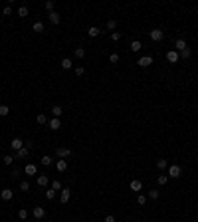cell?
Masks as SVG:
<instances>
[{"instance_id": "cell-1", "label": "cell", "mask_w": 198, "mask_h": 222, "mask_svg": "<svg viewBox=\"0 0 198 222\" xmlns=\"http://www.w3.org/2000/svg\"><path fill=\"white\" fill-rule=\"evenodd\" d=\"M182 175V169L178 165H168V178H180Z\"/></svg>"}, {"instance_id": "cell-2", "label": "cell", "mask_w": 198, "mask_h": 222, "mask_svg": "<svg viewBox=\"0 0 198 222\" xmlns=\"http://www.w3.org/2000/svg\"><path fill=\"white\" fill-rule=\"evenodd\" d=\"M149 36H151L153 42H160L164 38V34H163V30H160V28H153L151 32H149Z\"/></svg>"}, {"instance_id": "cell-3", "label": "cell", "mask_w": 198, "mask_h": 222, "mask_svg": "<svg viewBox=\"0 0 198 222\" xmlns=\"http://www.w3.org/2000/svg\"><path fill=\"white\" fill-rule=\"evenodd\" d=\"M56 157H60V159H67V157H71V149H67V147H58V149H56Z\"/></svg>"}, {"instance_id": "cell-4", "label": "cell", "mask_w": 198, "mask_h": 222, "mask_svg": "<svg viewBox=\"0 0 198 222\" xmlns=\"http://www.w3.org/2000/svg\"><path fill=\"white\" fill-rule=\"evenodd\" d=\"M32 216H34L36 220H42L46 216V210H44V206H34L32 208Z\"/></svg>"}, {"instance_id": "cell-5", "label": "cell", "mask_w": 198, "mask_h": 222, "mask_svg": "<svg viewBox=\"0 0 198 222\" xmlns=\"http://www.w3.org/2000/svg\"><path fill=\"white\" fill-rule=\"evenodd\" d=\"M24 172L28 177H36V175H38V167H36L34 163H28V165L24 167Z\"/></svg>"}, {"instance_id": "cell-6", "label": "cell", "mask_w": 198, "mask_h": 222, "mask_svg": "<svg viewBox=\"0 0 198 222\" xmlns=\"http://www.w3.org/2000/svg\"><path fill=\"white\" fill-rule=\"evenodd\" d=\"M178 59H180V56H178V52H176V50L167 52V62H168V64H176Z\"/></svg>"}, {"instance_id": "cell-7", "label": "cell", "mask_w": 198, "mask_h": 222, "mask_svg": "<svg viewBox=\"0 0 198 222\" xmlns=\"http://www.w3.org/2000/svg\"><path fill=\"white\" fill-rule=\"evenodd\" d=\"M10 147H12V151H20L24 147V141L20 139V137H14L12 141H10Z\"/></svg>"}, {"instance_id": "cell-8", "label": "cell", "mask_w": 198, "mask_h": 222, "mask_svg": "<svg viewBox=\"0 0 198 222\" xmlns=\"http://www.w3.org/2000/svg\"><path fill=\"white\" fill-rule=\"evenodd\" d=\"M139 66H141V68H149V66H151V64H153V56H141V58H139Z\"/></svg>"}, {"instance_id": "cell-9", "label": "cell", "mask_w": 198, "mask_h": 222, "mask_svg": "<svg viewBox=\"0 0 198 222\" xmlns=\"http://www.w3.org/2000/svg\"><path fill=\"white\" fill-rule=\"evenodd\" d=\"M48 127H50L52 131H58V129L62 127V121H60V119H58V117H52L50 121H48Z\"/></svg>"}, {"instance_id": "cell-10", "label": "cell", "mask_w": 198, "mask_h": 222, "mask_svg": "<svg viewBox=\"0 0 198 222\" xmlns=\"http://www.w3.org/2000/svg\"><path fill=\"white\" fill-rule=\"evenodd\" d=\"M48 20H50L53 26H58V24L62 22V16L58 14V12H48Z\"/></svg>"}, {"instance_id": "cell-11", "label": "cell", "mask_w": 198, "mask_h": 222, "mask_svg": "<svg viewBox=\"0 0 198 222\" xmlns=\"http://www.w3.org/2000/svg\"><path fill=\"white\" fill-rule=\"evenodd\" d=\"M69 198H71V191H69V188H62V194H60V202H62V204H66Z\"/></svg>"}, {"instance_id": "cell-12", "label": "cell", "mask_w": 198, "mask_h": 222, "mask_svg": "<svg viewBox=\"0 0 198 222\" xmlns=\"http://www.w3.org/2000/svg\"><path fill=\"white\" fill-rule=\"evenodd\" d=\"M48 182H50V177L48 175H38V178H36V185L38 187H48Z\"/></svg>"}, {"instance_id": "cell-13", "label": "cell", "mask_w": 198, "mask_h": 222, "mask_svg": "<svg viewBox=\"0 0 198 222\" xmlns=\"http://www.w3.org/2000/svg\"><path fill=\"white\" fill-rule=\"evenodd\" d=\"M174 48H176V52L186 50V48H188V46H186V40H184V38H178V40L174 42Z\"/></svg>"}, {"instance_id": "cell-14", "label": "cell", "mask_w": 198, "mask_h": 222, "mask_svg": "<svg viewBox=\"0 0 198 222\" xmlns=\"http://www.w3.org/2000/svg\"><path fill=\"white\" fill-rule=\"evenodd\" d=\"M30 155V149L28 147H22L20 151H16V155H14V159H26V157Z\"/></svg>"}, {"instance_id": "cell-15", "label": "cell", "mask_w": 198, "mask_h": 222, "mask_svg": "<svg viewBox=\"0 0 198 222\" xmlns=\"http://www.w3.org/2000/svg\"><path fill=\"white\" fill-rule=\"evenodd\" d=\"M0 198H2V200H12V198H14V191H10V188H4V191L0 192Z\"/></svg>"}, {"instance_id": "cell-16", "label": "cell", "mask_w": 198, "mask_h": 222, "mask_svg": "<svg viewBox=\"0 0 198 222\" xmlns=\"http://www.w3.org/2000/svg\"><path fill=\"white\" fill-rule=\"evenodd\" d=\"M56 169L60 171V172H63V171H67V159H60L56 163Z\"/></svg>"}, {"instance_id": "cell-17", "label": "cell", "mask_w": 198, "mask_h": 222, "mask_svg": "<svg viewBox=\"0 0 198 222\" xmlns=\"http://www.w3.org/2000/svg\"><path fill=\"white\" fill-rule=\"evenodd\" d=\"M32 30H34L36 34H42V32H44V22L36 20V22H34V26H32Z\"/></svg>"}, {"instance_id": "cell-18", "label": "cell", "mask_w": 198, "mask_h": 222, "mask_svg": "<svg viewBox=\"0 0 198 222\" xmlns=\"http://www.w3.org/2000/svg\"><path fill=\"white\" fill-rule=\"evenodd\" d=\"M52 115L60 119V117L63 115V109H62V105H53V107H52Z\"/></svg>"}, {"instance_id": "cell-19", "label": "cell", "mask_w": 198, "mask_h": 222, "mask_svg": "<svg viewBox=\"0 0 198 222\" xmlns=\"http://www.w3.org/2000/svg\"><path fill=\"white\" fill-rule=\"evenodd\" d=\"M141 188H143V182L141 181H137V178H135V181H131V191L133 192H139Z\"/></svg>"}, {"instance_id": "cell-20", "label": "cell", "mask_w": 198, "mask_h": 222, "mask_svg": "<svg viewBox=\"0 0 198 222\" xmlns=\"http://www.w3.org/2000/svg\"><path fill=\"white\" fill-rule=\"evenodd\" d=\"M60 66H62L63 69H71V68H73V62H71V59H69V58H63Z\"/></svg>"}, {"instance_id": "cell-21", "label": "cell", "mask_w": 198, "mask_h": 222, "mask_svg": "<svg viewBox=\"0 0 198 222\" xmlns=\"http://www.w3.org/2000/svg\"><path fill=\"white\" fill-rule=\"evenodd\" d=\"M157 169H160V171L168 169V161L167 159H157Z\"/></svg>"}, {"instance_id": "cell-22", "label": "cell", "mask_w": 198, "mask_h": 222, "mask_svg": "<svg viewBox=\"0 0 198 222\" xmlns=\"http://www.w3.org/2000/svg\"><path fill=\"white\" fill-rule=\"evenodd\" d=\"M73 56H76L77 59H83V56H85V48H76V50H73Z\"/></svg>"}, {"instance_id": "cell-23", "label": "cell", "mask_w": 198, "mask_h": 222, "mask_svg": "<svg viewBox=\"0 0 198 222\" xmlns=\"http://www.w3.org/2000/svg\"><path fill=\"white\" fill-rule=\"evenodd\" d=\"M141 48H143V44L139 40H133L131 42V52H141Z\"/></svg>"}, {"instance_id": "cell-24", "label": "cell", "mask_w": 198, "mask_h": 222, "mask_svg": "<svg viewBox=\"0 0 198 222\" xmlns=\"http://www.w3.org/2000/svg\"><path fill=\"white\" fill-rule=\"evenodd\" d=\"M87 34H89V36H91V38H97V36L101 34V30L97 28V26H91V28H89V30H87Z\"/></svg>"}, {"instance_id": "cell-25", "label": "cell", "mask_w": 198, "mask_h": 222, "mask_svg": "<svg viewBox=\"0 0 198 222\" xmlns=\"http://www.w3.org/2000/svg\"><path fill=\"white\" fill-rule=\"evenodd\" d=\"M178 56H180V59H188V58L192 56V50H190V48H186V50L178 52Z\"/></svg>"}, {"instance_id": "cell-26", "label": "cell", "mask_w": 198, "mask_h": 222, "mask_svg": "<svg viewBox=\"0 0 198 222\" xmlns=\"http://www.w3.org/2000/svg\"><path fill=\"white\" fill-rule=\"evenodd\" d=\"M28 12H30V10H28V6H24V4L18 8V16H20V18H26V16H28Z\"/></svg>"}, {"instance_id": "cell-27", "label": "cell", "mask_w": 198, "mask_h": 222, "mask_svg": "<svg viewBox=\"0 0 198 222\" xmlns=\"http://www.w3.org/2000/svg\"><path fill=\"white\" fill-rule=\"evenodd\" d=\"M36 121H38V125H46V123H48V117L44 115V113H38V117H36Z\"/></svg>"}, {"instance_id": "cell-28", "label": "cell", "mask_w": 198, "mask_h": 222, "mask_svg": "<svg viewBox=\"0 0 198 222\" xmlns=\"http://www.w3.org/2000/svg\"><path fill=\"white\" fill-rule=\"evenodd\" d=\"M117 28V20H113V18H109V20H107V30H111V32H113Z\"/></svg>"}, {"instance_id": "cell-29", "label": "cell", "mask_w": 198, "mask_h": 222, "mask_svg": "<svg viewBox=\"0 0 198 222\" xmlns=\"http://www.w3.org/2000/svg\"><path fill=\"white\" fill-rule=\"evenodd\" d=\"M40 163L44 165V167H50V165H52V157H50V155H44V157H42V161H40Z\"/></svg>"}, {"instance_id": "cell-30", "label": "cell", "mask_w": 198, "mask_h": 222, "mask_svg": "<svg viewBox=\"0 0 198 222\" xmlns=\"http://www.w3.org/2000/svg\"><path fill=\"white\" fill-rule=\"evenodd\" d=\"M157 182H159L160 187H164V185H167V182H168V175H160V177L157 178Z\"/></svg>"}, {"instance_id": "cell-31", "label": "cell", "mask_w": 198, "mask_h": 222, "mask_svg": "<svg viewBox=\"0 0 198 222\" xmlns=\"http://www.w3.org/2000/svg\"><path fill=\"white\" fill-rule=\"evenodd\" d=\"M4 165H6V167H10V165H12L14 163V155H4Z\"/></svg>"}, {"instance_id": "cell-32", "label": "cell", "mask_w": 198, "mask_h": 222, "mask_svg": "<svg viewBox=\"0 0 198 222\" xmlns=\"http://www.w3.org/2000/svg\"><path fill=\"white\" fill-rule=\"evenodd\" d=\"M44 6H46L48 12H53V6H56V2H53V0H46V4H44Z\"/></svg>"}, {"instance_id": "cell-33", "label": "cell", "mask_w": 198, "mask_h": 222, "mask_svg": "<svg viewBox=\"0 0 198 222\" xmlns=\"http://www.w3.org/2000/svg\"><path fill=\"white\" fill-rule=\"evenodd\" d=\"M20 191L28 192V191H30V182H28V181H20Z\"/></svg>"}, {"instance_id": "cell-34", "label": "cell", "mask_w": 198, "mask_h": 222, "mask_svg": "<svg viewBox=\"0 0 198 222\" xmlns=\"http://www.w3.org/2000/svg\"><path fill=\"white\" fill-rule=\"evenodd\" d=\"M10 113V107L8 105H0V117H6Z\"/></svg>"}, {"instance_id": "cell-35", "label": "cell", "mask_w": 198, "mask_h": 222, "mask_svg": "<svg viewBox=\"0 0 198 222\" xmlns=\"http://www.w3.org/2000/svg\"><path fill=\"white\" fill-rule=\"evenodd\" d=\"M18 218H20V220H26V218H28V210H26V208H20V210H18Z\"/></svg>"}, {"instance_id": "cell-36", "label": "cell", "mask_w": 198, "mask_h": 222, "mask_svg": "<svg viewBox=\"0 0 198 222\" xmlns=\"http://www.w3.org/2000/svg\"><path fill=\"white\" fill-rule=\"evenodd\" d=\"M159 196H160L159 191H154V188H153V191H149V198H151V200H157Z\"/></svg>"}, {"instance_id": "cell-37", "label": "cell", "mask_w": 198, "mask_h": 222, "mask_svg": "<svg viewBox=\"0 0 198 222\" xmlns=\"http://www.w3.org/2000/svg\"><path fill=\"white\" fill-rule=\"evenodd\" d=\"M137 204H139V206L147 204V196H145V194H139V196H137Z\"/></svg>"}, {"instance_id": "cell-38", "label": "cell", "mask_w": 198, "mask_h": 222, "mask_svg": "<svg viewBox=\"0 0 198 222\" xmlns=\"http://www.w3.org/2000/svg\"><path fill=\"white\" fill-rule=\"evenodd\" d=\"M52 191H62V182L58 181V178H56V181H52Z\"/></svg>"}, {"instance_id": "cell-39", "label": "cell", "mask_w": 198, "mask_h": 222, "mask_svg": "<svg viewBox=\"0 0 198 222\" xmlns=\"http://www.w3.org/2000/svg\"><path fill=\"white\" fill-rule=\"evenodd\" d=\"M46 198L48 200H53V198H56V191H52V188H50V191H46Z\"/></svg>"}, {"instance_id": "cell-40", "label": "cell", "mask_w": 198, "mask_h": 222, "mask_svg": "<svg viewBox=\"0 0 198 222\" xmlns=\"http://www.w3.org/2000/svg\"><path fill=\"white\" fill-rule=\"evenodd\" d=\"M111 40H113V42H119V40H121V32H111Z\"/></svg>"}, {"instance_id": "cell-41", "label": "cell", "mask_w": 198, "mask_h": 222, "mask_svg": "<svg viewBox=\"0 0 198 222\" xmlns=\"http://www.w3.org/2000/svg\"><path fill=\"white\" fill-rule=\"evenodd\" d=\"M109 62H111V64H117V62H119V54H111V56H109Z\"/></svg>"}, {"instance_id": "cell-42", "label": "cell", "mask_w": 198, "mask_h": 222, "mask_svg": "<svg viewBox=\"0 0 198 222\" xmlns=\"http://www.w3.org/2000/svg\"><path fill=\"white\" fill-rule=\"evenodd\" d=\"M2 14H4V16H10V14H12V6H10V4H8V6H4Z\"/></svg>"}, {"instance_id": "cell-43", "label": "cell", "mask_w": 198, "mask_h": 222, "mask_svg": "<svg viewBox=\"0 0 198 222\" xmlns=\"http://www.w3.org/2000/svg\"><path fill=\"white\" fill-rule=\"evenodd\" d=\"M83 73H85V68L83 66H77L76 68V75H83Z\"/></svg>"}, {"instance_id": "cell-44", "label": "cell", "mask_w": 198, "mask_h": 222, "mask_svg": "<svg viewBox=\"0 0 198 222\" xmlns=\"http://www.w3.org/2000/svg\"><path fill=\"white\" fill-rule=\"evenodd\" d=\"M10 177H12V178H18V177H20V171H18V169H12V172H10Z\"/></svg>"}, {"instance_id": "cell-45", "label": "cell", "mask_w": 198, "mask_h": 222, "mask_svg": "<svg viewBox=\"0 0 198 222\" xmlns=\"http://www.w3.org/2000/svg\"><path fill=\"white\" fill-rule=\"evenodd\" d=\"M24 147H28V149L32 151V147H34V143H32V141H24Z\"/></svg>"}, {"instance_id": "cell-46", "label": "cell", "mask_w": 198, "mask_h": 222, "mask_svg": "<svg viewBox=\"0 0 198 222\" xmlns=\"http://www.w3.org/2000/svg\"><path fill=\"white\" fill-rule=\"evenodd\" d=\"M103 222H115V216H111V214H109V216H105V220H103Z\"/></svg>"}, {"instance_id": "cell-47", "label": "cell", "mask_w": 198, "mask_h": 222, "mask_svg": "<svg viewBox=\"0 0 198 222\" xmlns=\"http://www.w3.org/2000/svg\"><path fill=\"white\" fill-rule=\"evenodd\" d=\"M196 111H198V105H196Z\"/></svg>"}]
</instances>
